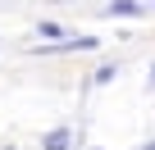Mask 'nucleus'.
<instances>
[{
  "label": "nucleus",
  "mask_w": 155,
  "mask_h": 150,
  "mask_svg": "<svg viewBox=\"0 0 155 150\" xmlns=\"http://www.w3.org/2000/svg\"><path fill=\"white\" fill-rule=\"evenodd\" d=\"M150 150H155V145H150Z\"/></svg>",
  "instance_id": "f03ea898"
},
{
  "label": "nucleus",
  "mask_w": 155,
  "mask_h": 150,
  "mask_svg": "<svg viewBox=\"0 0 155 150\" xmlns=\"http://www.w3.org/2000/svg\"><path fill=\"white\" fill-rule=\"evenodd\" d=\"M64 141H68V132H50V136H46V145H50V150H64Z\"/></svg>",
  "instance_id": "f257e3e1"
}]
</instances>
